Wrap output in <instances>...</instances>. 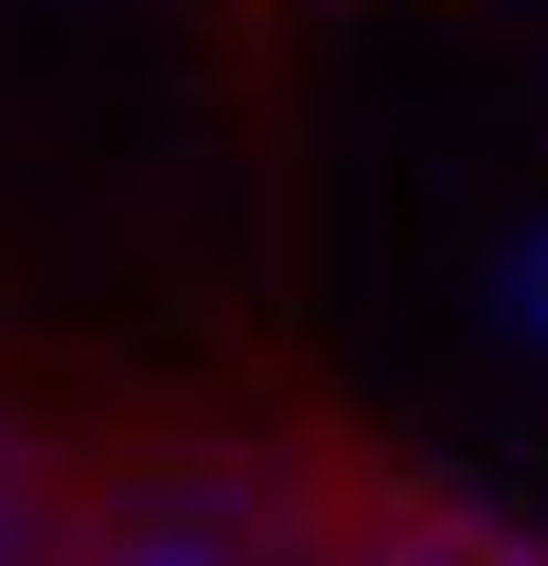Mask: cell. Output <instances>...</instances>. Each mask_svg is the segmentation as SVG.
<instances>
[{"label":"cell","instance_id":"1","mask_svg":"<svg viewBox=\"0 0 548 566\" xmlns=\"http://www.w3.org/2000/svg\"><path fill=\"white\" fill-rule=\"evenodd\" d=\"M495 318L548 354V212H530V230H495Z\"/></svg>","mask_w":548,"mask_h":566},{"label":"cell","instance_id":"2","mask_svg":"<svg viewBox=\"0 0 548 566\" xmlns=\"http://www.w3.org/2000/svg\"><path fill=\"white\" fill-rule=\"evenodd\" d=\"M0 566H35V495H18V460H0Z\"/></svg>","mask_w":548,"mask_h":566}]
</instances>
